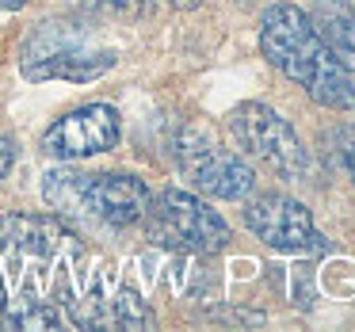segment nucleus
<instances>
[{
  "label": "nucleus",
  "mask_w": 355,
  "mask_h": 332,
  "mask_svg": "<svg viewBox=\"0 0 355 332\" xmlns=\"http://www.w3.org/2000/svg\"><path fill=\"white\" fill-rule=\"evenodd\" d=\"M260 50L286 80L306 88L329 111H355V77L332 58L309 16L294 4H271L260 19Z\"/></svg>",
  "instance_id": "f257e3e1"
},
{
  "label": "nucleus",
  "mask_w": 355,
  "mask_h": 332,
  "mask_svg": "<svg viewBox=\"0 0 355 332\" xmlns=\"http://www.w3.org/2000/svg\"><path fill=\"white\" fill-rule=\"evenodd\" d=\"M80 237L58 214H0V263L12 268L16 283L24 286L31 268H42V290L62 298L65 313L73 309V275L69 268L80 263ZM73 321V317H69Z\"/></svg>",
  "instance_id": "f03ea898"
},
{
  "label": "nucleus",
  "mask_w": 355,
  "mask_h": 332,
  "mask_svg": "<svg viewBox=\"0 0 355 332\" xmlns=\"http://www.w3.org/2000/svg\"><path fill=\"white\" fill-rule=\"evenodd\" d=\"M42 199L65 222H92L107 229H126L149 210L146 180L130 172H73L54 168L42 176Z\"/></svg>",
  "instance_id": "7ed1b4c3"
},
{
  "label": "nucleus",
  "mask_w": 355,
  "mask_h": 332,
  "mask_svg": "<svg viewBox=\"0 0 355 332\" xmlns=\"http://www.w3.org/2000/svg\"><path fill=\"white\" fill-rule=\"evenodd\" d=\"M119 54L103 46L85 24L73 19H46L27 35L19 50V73L35 85L42 80H69V85H88L111 73Z\"/></svg>",
  "instance_id": "20e7f679"
},
{
  "label": "nucleus",
  "mask_w": 355,
  "mask_h": 332,
  "mask_svg": "<svg viewBox=\"0 0 355 332\" xmlns=\"http://www.w3.org/2000/svg\"><path fill=\"white\" fill-rule=\"evenodd\" d=\"M141 222H146L149 245L180 256H218L233 241L225 218L214 207H207L199 195L180 191V187H168L157 199H149Z\"/></svg>",
  "instance_id": "39448f33"
},
{
  "label": "nucleus",
  "mask_w": 355,
  "mask_h": 332,
  "mask_svg": "<svg viewBox=\"0 0 355 332\" xmlns=\"http://www.w3.org/2000/svg\"><path fill=\"white\" fill-rule=\"evenodd\" d=\"M176 153V168L195 191L210 195V199L241 202L256 191V172L248 161H241L233 149L218 141V134L202 123H187L172 141Z\"/></svg>",
  "instance_id": "423d86ee"
},
{
  "label": "nucleus",
  "mask_w": 355,
  "mask_h": 332,
  "mask_svg": "<svg viewBox=\"0 0 355 332\" xmlns=\"http://www.w3.org/2000/svg\"><path fill=\"white\" fill-rule=\"evenodd\" d=\"M230 126H233V141L248 157L263 161V168H271L283 180H309V149L302 146L294 126L275 107L248 100L241 107H233Z\"/></svg>",
  "instance_id": "0eeeda50"
},
{
  "label": "nucleus",
  "mask_w": 355,
  "mask_h": 332,
  "mask_svg": "<svg viewBox=\"0 0 355 332\" xmlns=\"http://www.w3.org/2000/svg\"><path fill=\"white\" fill-rule=\"evenodd\" d=\"M123 138V119L111 103H85L77 111H65L62 119L42 130L39 149L54 161H85V157L111 153Z\"/></svg>",
  "instance_id": "6e6552de"
},
{
  "label": "nucleus",
  "mask_w": 355,
  "mask_h": 332,
  "mask_svg": "<svg viewBox=\"0 0 355 332\" xmlns=\"http://www.w3.org/2000/svg\"><path fill=\"white\" fill-rule=\"evenodd\" d=\"M245 225L275 252H329V241L313 229V214L306 202L291 195H256L245 207Z\"/></svg>",
  "instance_id": "1a4fd4ad"
},
{
  "label": "nucleus",
  "mask_w": 355,
  "mask_h": 332,
  "mask_svg": "<svg viewBox=\"0 0 355 332\" xmlns=\"http://www.w3.org/2000/svg\"><path fill=\"white\" fill-rule=\"evenodd\" d=\"M309 24L321 35V42L332 50L347 73H355V8L347 0H313L309 4Z\"/></svg>",
  "instance_id": "9d476101"
},
{
  "label": "nucleus",
  "mask_w": 355,
  "mask_h": 332,
  "mask_svg": "<svg viewBox=\"0 0 355 332\" xmlns=\"http://www.w3.org/2000/svg\"><path fill=\"white\" fill-rule=\"evenodd\" d=\"M0 324L4 329H69V313L62 302H46V298H19L16 309H0Z\"/></svg>",
  "instance_id": "9b49d317"
},
{
  "label": "nucleus",
  "mask_w": 355,
  "mask_h": 332,
  "mask_svg": "<svg viewBox=\"0 0 355 332\" xmlns=\"http://www.w3.org/2000/svg\"><path fill=\"white\" fill-rule=\"evenodd\" d=\"M153 324H157L153 309L146 306V298H141L134 286H119L115 298L103 302L100 329H130V332H138V329H153Z\"/></svg>",
  "instance_id": "f8f14e48"
},
{
  "label": "nucleus",
  "mask_w": 355,
  "mask_h": 332,
  "mask_svg": "<svg viewBox=\"0 0 355 332\" xmlns=\"http://www.w3.org/2000/svg\"><path fill=\"white\" fill-rule=\"evenodd\" d=\"M321 149L329 153L332 168L355 184V123L332 126L329 134H321Z\"/></svg>",
  "instance_id": "ddd939ff"
},
{
  "label": "nucleus",
  "mask_w": 355,
  "mask_h": 332,
  "mask_svg": "<svg viewBox=\"0 0 355 332\" xmlns=\"http://www.w3.org/2000/svg\"><path fill=\"white\" fill-rule=\"evenodd\" d=\"M73 4H77L80 12H88V16H119V19H126V16H141L149 0H73Z\"/></svg>",
  "instance_id": "4468645a"
},
{
  "label": "nucleus",
  "mask_w": 355,
  "mask_h": 332,
  "mask_svg": "<svg viewBox=\"0 0 355 332\" xmlns=\"http://www.w3.org/2000/svg\"><path fill=\"white\" fill-rule=\"evenodd\" d=\"M16 157H19L16 141H12V138H0V180L8 176L12 168H16Z\"/></svg>",
  "instance_id": "2eb2a0df"
},
{
  "label": "nucleus",
  "mask_w": 355,
  "mask_h": 332,
  "mask_svg": "<svg viewBox=\"0 0 355 332\" xmlns=\"http://www.w3.org/2000/svg\"><path fill=\"white\" fill-rule=\"evenodd\" d=\"M168 4H172L176 12H195V8L202 4V0H168Z\"/></svg>",
  "instance_id": "dca6fc26"
},
{
  "label": "nucleus",
  "mask_w": 355,
  "mask_h": 332,
  "mask_svg": "<svg viewBox=\"0 0 355 332\" xmlns=\"http://www.w3.org/2000/svg\"><path fill=\"white\" fill-rule=\"evenodd\" d=\"M24 4H27V0H0V8H4V12H19Z\"/></svg>",
  "instance_id": "f3484780"
},
{
  "label": "nucleus",
  "mask_w": 355,
  "mask_h": 332,
  "mask_svg": "<svg viewBox=\"0 0 355 332\" xmlns=\"http://www.w3.org/2000/svg\"><path fill=\"white\" fill-rule=\"evenodd\" d=\"M8 306V283H4V271H0V309Z\"/></svg>",
  "instance_id": "a211bd4d"
}]
</instances>
